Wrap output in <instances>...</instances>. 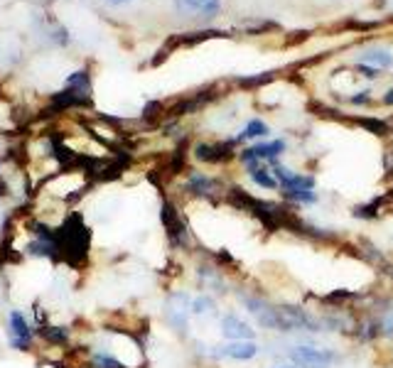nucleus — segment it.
<instances>
[{
    "label": "nucleus",
    "mask_w": 393,
    "mask_h": 368,
    "mask_svg": "<svg viewBox=\"0 0 393 368\" xmlns=\"http://www.w3.org/2000/svg\"><path fill=\"white\" fill-rule=\"evenodd\" d=\"M283 356L295 368H332L334 364H339V361L344 359L342 351L327 349V346H317V344L288 346Z\"/></svg>",
    "instance_id": "nucleus-1"
},
{
    "label": "nucleus",
    "mask_w": 393,
    "mask_h": 368,
    "mask_svg": "<svg viewBox=\"0 0 393 368\" xmlns=\"http://www.w3.org/2000/svg\"><path fill=\"white\" fill-rule=\"evenodd\" d=\"M189 314H192V297H189V292L184 290L170 292L167 300H165V322L175 329V334L187 337Z\"/></svg>",
    "instance_id": "nucleus-2"
},
{
    "label": "nucleus",
    "mask_w": 393,
    "mask_h": 368,
    "mask_svg": "<svg viewBox=\"0 0 393 368\" xmlns=\"http://www.w3.org/2000/svg\"><path fill=\"white\" fill-rule=\"evenodd\" d=\"M160 218H162V226H165V233H167L170 245L177 250H189V245H192V233H189L187 221H184L172 201H165L162 204Z\"/></svg>",
    "instance_id": "nucleus-3"
},
{
    "label": "nucleus",
    "mask_w": 393,
    "mask_h": 368,
    "mask_svg": "<svg viewBox=\"0 0 393 368\" xmlns=\"http://www.w3.org/2000/svg\"><path fill=\"white\" fill-rule=\"evenodd\" d=\"M204 354L214 361L229 359V361H253L261 354V346L256 341H226V344L204 346Z\"/></svg>",
    "instance_id": "nucleus-4"
},
{
    "label": "nucleus",
    "mask_w": 393,
    "mask_h": 368,
    "mask_svg": "<svg viewBox=\"0 0 393 368\" xmlns=\"http://www.w3.org/2000/svg\"><path fill=\"white\" fill-rule=\"evenodd\" d=\"M283 152H288V143L270 140V143H258V145H251V147H246V150H241L238 152V160L251 169L263 162H273V160H278Z\"/></svg>",
    "instance_id": "nucleus-5"
},
{
    "label": "nucleus",
    "mask_w": 393,
    "mask_h": 368,
    "mask_svg": "<svg viewBox=\"0 0 393 368\" xmlns=\"http://www.w3.org/2000/svg\"><path fill=\"white\" fill-rule=\"evenodd\" d=\"M33 337H35V332H33V327H30L28 319H25V314L18 312V309H13L10 317H8V339H10V344H13L18 351H25V349L33 346Z\"/></svg>",
    "instance_id": "nucleus-6"
},
{
    "label": "nucleus",
    "mask_w": 393,
    "mask_h": 368,
    "mask_svg": "<svg viewBox=\"0 0 393 368\" xmlns=\"http://www.w3.org/2000/svg\"><path fill=\"white\" fill-rule=\"evenodd\" d=\"M221 327V337L226 341H256V329L241 319L236 312H226L219 322Z\"/></svg>",
    "instance_id": "nucleus-7"
},
{
    "label": "nucleus",
    "mask_w": 393,
    "mask_h": 368,
    "mask_svg": "<svg viewBox=\"0 0 393 368\" xmlns=\"http://www.w3.org/2000/svg\"><path fill=\"white\" fill-rule=\"evenodd\" d=\"M175 10L184 18L211 20L219 15L221 0H175Z\"/></svg>",
    "instance_id": "nucleus-8"
},
{
    "label": "nucleus",
    "mask_w": 393,
    "mask_h": 368,
    "mask_svg": "<svg viewBox=\"0 0 393 368\" xmlns=\"http://www.w3.org/2000/svg\"><path fill=\"white\" fill-rule=\"evenodd\" d=\"M233 147L236 140H224V143H199L194 147V155L199 162H209V165H221L229 162L233 157Z\"/></svg>",
    "instance_id": "nucleus-9"
},
{
    "label": "nucleus",
    "mask_w": 393,
    "mask_h": 368,
    "mask_svg": "<svg viewBox=\"0 0 393 368\" xmlns=\"http://www.w3.org/2000/svg\"><path fill=\"white\" fill-rule=\"evenodd\" d=\"M196 280H199V287L201 290H211L216 295H226L229 292V285H226L224 275L216 265H209V263H201L196 268Z\"/></svg>",
    "instance_id": "nucleus-10"
},
{
    "label": "nucleus",
    "mask_w": 393,
    "mask_h": 368,
    "mask_svg": "<svg viewBox=\"0 0 393 368\" xmlns=\"http://www.w3.org/2000/svg\"><path fill=\"white\" fill-rule=\"evenodd\" d=\"M187 191L194 196H204V199H214L216 194L224 191L219 179L209 177V174H201V172H192L187 179Z\"/></svg>",
    "instance_id": "nucleus-11"
},
{
    "label": "nucleus",
    "mask_w": 393,
    "mask_h": 368,
    "mask_svg": "<svg viewBox=\"0 0 393 368\" xmlns=\"http://www.w3.org/2000/svg\"><path fill=\"white\" fill-rule=\"evenodd\" d=\"M315 177L312 174H293V177L288 179V182L280 184V196L283 199H290L293 194H300V191H312L315 189Z\"/></svg>",
    "instance_id": "nucleus-12"
},
{
    "label": "nucleus",
    "mask_w": 393,
    "mask_h": 368,
    "mask_svg": "<svg viewBox=\"0 0 393 368\" xmlns=\"http://www.w3.org/2000/svg\"><path fill=\"white\" fill-rule=\"evenodd\" d=\"M248 174H251V179L256 182L261 189H265V191H275V189H280V182L278 179L273 177V172H270V167L268 165H258V167H251L248 169Z\"/></svg>",
    "instance_id": "nucleus-13"
},
{
    "label": "nucleus",
    "mask_w": 393,
    "mask_h": 368,
    "mask_svg": "<svg viewBox=\"0 0 393 368\" xmlns=\"http://www.w3.org/2000/svg\"><path fill=\"white\" fill-rule=\"evenodd\" d=\"M361 64L374 67V69H386L393 64V57L386 50H366L364 55H361Z\"/></svg>",
    "instance_id": "nucleus-14"
},
{
    "label": "nucleus",
    "mask_w": 393,
    "mask_h": 368,
    "mask_svg": "<svg viewBox=\"0 0 393 368\" xmlns=\"http://www.w3.org/2000/svg\"><path fill=\"white\" fill-rule=\"evenodd\" d=\"M270 133V128L265 126L263 121H258V118H253V121H248L246 123V128H243L241 133H238V138H236V143H241V140H258V138H265Z\"/></svg>",
    "instance_id": "nucleus-15"
},
{
    "label": "nucleus",
    "mask_w": 393,
    "mask_h": 368,
    "mask_svg": "<svg viewBox=\"0 0 393 368\" xmlns=\"http://www.w3.org/2000/svg\"><path fill=\"white\" fill-rule=\"evenodd\" d=\"M216 312V300L211 295H199L192 300V314L194 317H206V314H214Z\"/></svg>",
    "instance_id": "nucleus-16"
},
{
    "label": "nucleus",
    "mask_w": 393,
    "mask_h": 368,
    "mask_svg": "<svg viewBox=\"0 0 393 368\" xmlns=\"http://www.w3.org/2000/svg\"><path fill=\"white\" fill-rule=\"evenodd\" d=\"M40 337L47 339L50 344H65V341L69 339V332L67 329H62V327H47V324H42Z\"/></svg>",
    "instance_id": "nucleus-17"
},
{
    "label": "nucleus",
    "mask_w": 393,
    "mask_h": 368,
    "mask_svg": "<svg viewBox=\"0 0 393 368\" xmlns=\"http://www.w3.org/2000/svg\"><path fill=\"white\" fill-rule=\"evenodd\" d=\"M357 123L361 128H366L369 133H374V135H386V133L391 130L389 123L381 121V118H357Z\"/></svg>",
    "instance_id": "nucleus-18"
},
{
    "label": "nucleus",
    "mask_w": 393,
    "mask_h": 368,
    "mask_svg": "<svg viewBox=\"0 0 393 368\" xmlns=\"http://www.w3.org/2000/svg\"><path fill=\"white\" fill-rule=\"evenodd\" d=\"M65 87L79 89V91H92V79H89V72H74L72 77L67 79Z\"/></svg>",
    "instance_id": "nucleus-19"
},
{
    "label": "nucleus",
    "mask_w": 393,
    "mask_h": 368,
    "mask_svg": "<svg viewBox=\"0 0 393 368\" xmlns=\"http://www.w3.org/2000/svg\"><path fill=\"white\" fill-rule=\"evenodd\" d=\"M94 368H126L121 361H116L114 356L109 354H96L94 356Z\"/></svg>",
    "instance_id": "nucleus-20"
},
{
    "label": "nucleus",
    "mask_w": 393,
    "mask_h": 368,
    "mask_svg": "<svg viewBox=\"0 0 393 368\" xmlns=\"http://www.w3.org/2000/svg\"><path fill=\"white\" fill-rule=\"evenodd\" d=\"M352 101L354 106H364V104H369L371 101V91H357V96H352Z\"/></svg>",
    "instance_id": "nucleus-21"
},
{
    "label": "nucleus",
    "mask_w": 393,
    "mask_h": 368,
    "mask_svg": "<svg viewBox=\"0 0 393 368\" xmlns=\"http://www.w3.org/2000/svg\"><path fill=\"white\" fill-rule=\"evenodd\" d=\"M359 72H361V77H366V79H376L379 77V69H374V67H366V64H359Z\"/></svg>",
    "instance_id": "nucleus-22"
},
{
    "label": "nucleus",
    "mask_w": 393,
    "mask_h": 368,
    "mask_svg": "<svg viewBox=\"0 0 393 368\" xmlns=\"http://www.w3.org/2000/svg\"><path fill=\"white\" fill-rule=\"evenodd\" d=\"M381 101H384L386 106H393V89H389V91L384 94V99H381Z\"/></svg>",
    "instance_id": "nucleus-23"
},
{
    "label": "nucleus",
    "mask_w": 393,
    "mask_h": 368,
    "mask_svg": "<svg viewBox=\"0 0 393 368\" xmlns=\"http://www.w3.org/2000/svg\"><path fill=\"white\" fill-rule=\"evenodd\" d=\"M389 361H391V366H393V349H391V354H389Z\"/></svg>",
    "instance_id": "nucleus-24"
},
{
    "label": "nucleus",
    "mask_w": 393,
    "mask_h": 368,
    "mask_svg": "<svg viewBox=\"0 0 393 368\" xmlns=\"http://www.w3.org/2000/svg\"><path fill=\"white\" fill-rule=\"evenodd\" d=\"M111 3H128V0H111Z\"/></svg>",
    "instance_id": "nucleus-25"
},
{
    "label": "nucleus",
    "mask_w": 393,
    "mask_h": 368,
    "mask_svg": "<svg viewBox=\"0 0 393 368\" xmlns=\"http://www.w3.org/2000/svg\"><path fill=\"white\" fill-rule=\"evenodd\" d=\"M278 368H295L293 364H290V366H278Z\"/></svg>",
    "instance_id": "nucleus-26"
}]
</instances>
